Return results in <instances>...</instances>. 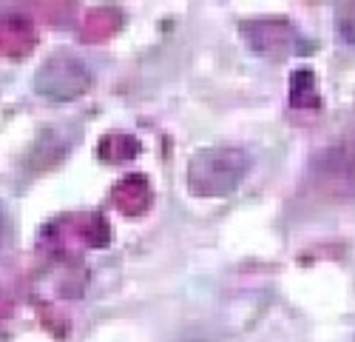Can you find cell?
I'll return each mask as SVG.
<instances>
[{
	"instance_id": "1",
	"label": "cell",
	"mask_w": 355,
	"mask_h": 342,
	"mask_svg": "<svg viewBox=\"0 0 355 342\" xmlns=\"http://www.w3.org/2000/svg\"><path fill=\"white\" fill-rule=\"evenodd\" d=\"M250 171V157L236 146H208L188 163V188L196 197H227Z\"/></svg>"
},
{
	"instance_id": "2",
	"label": "cell",
	"mask_w": 355,
	"mask_h": 342,
	"mask_svg": "<svg viewBox=\"0 0 355 342\" xmlns=\"http://www.w3.org/2000/svg\"><path fill=\"white\" fill-rule=\"evenodd\" d=\"M92 86V72L80 60L74 51H54L37 66L35 72V92L37 97L60 106V103H71L77 97H83Z\"/></svg>"
},
{
	"instance_id": "3",
	"label": "cell",
	"mask_w": 355,
	"mask_h": 342,
	"mask_svg": "<svg viewBox=\"0 0 355 342\" xmlns=\"http://www.w3.org/2000/svg\"><path fill=\"white\" fill-rule=\"evenodd\" d=\"M245 40L253 51H259L261 57H273V60H284L290 57V51L295 49V32L293 26L282 23V20H253L242 26Z\"/></svg>"
},
{
	"instance_id": "4",
	"label": "cell",
	"mask_w": 355,
	"mask_h": 342,
	"mask_svg": "<svg viewBox=\"0 0 355 342\" xmlns=\"http://www.w3.org/2000/svg\"><path fill=\"white\" fill-rule=\"evenodd\" d=\"M336 32L347 46H355V0H344L336 12Z\"/></svg>"
},
{
	"instance_id": "5",
	"label": "cell",
	"mask_w": 355,
	"mask_h": 342,
	"mask_svg": "<svg viewBox=\"0 0 355 342\" xmlns=\"http://www.w3.org/2000/svg\"><path fill=\"white\" fill-rule=\"evenodd\" d=\"M3 243H6V211L0 206V248H3Z\"/></svg>"
}]
</instances>
